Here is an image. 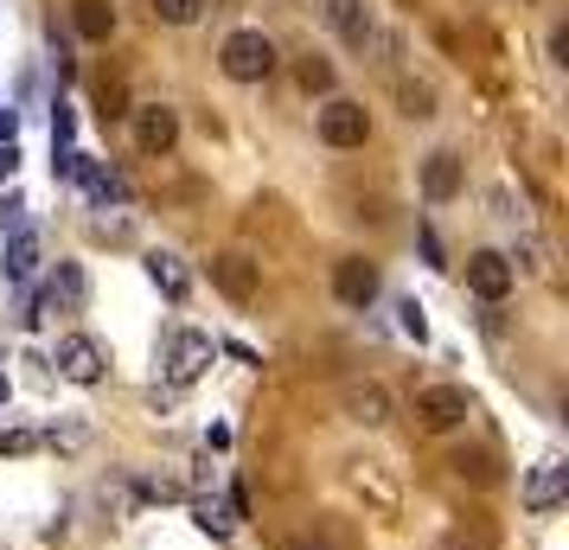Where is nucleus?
Wrapping results in <instances>:
<instances>
[{"label": "nucleus", "mask_w": 569, "mask_h": 550, "mask_svg": "<svg viewBox=\"0 0 569 550\" xmlns=\"http://www.w3.org/2000/svg\"><path fill=\"white\" fill-rule=\"evenodd\" d=\"M218 64H224V78L231 83H262L276 71V39L257 27H237L224 46H218Z\"/></svg>", "instance_id": "obj_1"}, {"label": "nucleus", "mask_w": 569, "mask_h": 550, "mask_svg": "<svg viewBox=\"0 0 569 550\" xmlns=\"http://www.w3.org/2000/svg\"><path fill=\"white\" fill-rule=\"evenodd\" d=\"M211 289L231 294L237 308H250V301H257V289H262V269L243 257V250H218V257H211Z\"/></svg>", "instance_id": "obj_4"}, {"label": "nucleus", "mask_w": 569, "mask_h": 550, "mask_svg": "<svg viewBox=\"0 0 569 550\" xmlns=\"http://www.w3.org/2000/svg\"><path fill=\"white\" fill-rule=\"evenodd\" d=\"M83 301H90V276H83V262H58V276H52V289H46V301H39V314H58V308L78 314Z\"/></svg>", "instance_id": "obj_12"}, {"label": "nucleus", "mask_w": 569, "mask_h": 550, "mask_svg": "<svg viewBox=\"0 0 569 550\" xmlns=\"http://www.w3.org/2000/svg\"><path fill=\"white\" fill-rule=\"evenodd\" d=\"M506 262H512V269H531V276H543V269H550V262H543V243H538V237H525V243H518Z\"/></svg>", "instance_id": "obj_24"}, {"label": "nucleus", "mask_w": 569, "mask_h": 550, "mask_svg": "<svg viewBox=\"0 0 569 550\" xmlns=\"http://www.w3.org/2000/svg\"><path fill=\"white\" fill-rule=\"evenodd\" d=\"M0 231H7V237L27 231V199H20V192H7V199H0Z\"/></svg>", "instance_id": "obj_25"}, {"label": "nucleus", "mask_w": 569, "mask_h": 550, "mask_svg": "<svg viewBox=\"0 0 569 550\" xmlns=\"http://www.w3.org/2000/svg\"><path fill=\"white\" fill-rule=\"evenodd\" d=\"M148 7H154L160 27H192V20H206L211 0H148Z\"/></svg>", "instance_id": "obj_20"}, {"label": "nucleus", "mask_w": 569, "mask_h": 550, "mask_svg": "<svg viewBox=\"0 0 569 550\" xmlns=\"http://www.w3.org/2000/svg\"><path fill=\"white\" fill-rule=\"evenodd\" d=\"M71 27H78V39L103 46L109 32H116V7H109V0H78V7H71Z\"/></svg>", "instance_id": "obj_16"}, {"label": "nucleus", "mask_w": 569, "mask_h": 550, "mask_svg": "<svg viewBox=\"0 0 569 550\" xmlns=\"http://www.w3.org/2000/svg\"><path fill=\"white\" fill-rule=\"evenodd\" d=\"M32 448H39L32 429H0V454H32Z\"/></svg>", "instance_id": "obj_26"}, {"label": "nucleus", "mask_w": 569, "mask_h": 550, "mask_svg": "<svg viewBox=\"0 0 569 550\" xmlns=\"http://www.w3.org/2000/svg\"><path fill=\"white\" fill-rule=\"evenodd\" d=\"M32 269H39V237H32V224H27V231L7 237V262H0V276L20 289V282H32Z\"/></svg>", "instance_id": "obj_14"}, {"label": "nucleus", "mask_w": 569, "mask_h": 550, "mask_svg": "<svg viewBox=\"0 0 569 550\" xmlns=\"http://www.w3.org/2000/svg\"><path fill=\"white\" fill-rule=\"evenodd\" d=\"M346 410H352V422L378 429V422H390V397L378 391V384H352V391H346Z\"/></svg>", "instance_id": "obj_17"}, {"label": "nucleus", "mask_w": 569, "mask_h": 550, "mask_svg": "<svg viewBox=\"0 0 569 550\" xmlns=\"http://www.w3.org/2000/svg\"><path fill=\"white\" fill-rule=\"evenodd\" d=\"M422 192H429V199H455V192H461V154H448V148H441V154H429L422 160Z\"/></svg>", "instance_id": "obj_13"}, {"label": "nucleus", "mask_w": 569, "mask_h": 550, "mask_svg": "<svg viewBox=\"0 0 569 550\" xmlns=\"http://www.w3.org/2000/svg\"><path fill=\"white\" fill-rule=\"evenodd\" d=\"M525 512H557V506H563L569 499V468L563 461H538V468L525 473Z\"/></svg>", "instance_id": "obj_10"}, {"label": "nucleus", "mask_w": 569, "mask_h": 550, "mask_svg": "<svg viewBox=\"0 0 569 550\" xmlns=\"http://www.w3.org/2000/svg\"><path fill=\"white\" fill-rule=\"evenodd\" d=\"M0 403H7V378H0Z\"/></svg>", "instance_id": "obj_32"}, {"label": "nucleus", "mask_w": 569, "mask_h": 550, "mask_svg": "<svg viewBox=\"0 0 569 550\" xmlns=\"http://www.w3.org/2000/svg\"><path fill=\"white\" fill-rule=\"evenodd\" d=\"M103 499H109V512H116V519H134V506H141V480L116 473V480L103 487Z\"/></svg>", "instance_id": "obj_21"}, {"label": "nucleus", "mask_w": 569, "mask_h": 550, "mask_svg": "<svg viewBox=\"0 0 569 550\" xmlns=\"http://www.w3.org/2000/svg\"><path fill=\"white\" fill-rule=\"evenodd\" d=\"M467 391L461 384H429V391H416V422L429 429V436H441V429H455V422H467Z\"/></svg>", "instance_id": "obj_6"}, {"label": "nucleus", "mask_w": 569, "mask_h": 550, "mask_svg": "<svg viewBox=\"0 0 569 550\" xmlns=\"http://www.w3.org/2000/svg\"><path fill=\"white\" fill-rule=\"evenodd\" d=\"M397 327H403V340H429V320H422V308H416V301H397Z\"/></svg>", "instance_id": "obj_23"}, {"label": "nucleus", "mask_w": 569, "mask_h": 550, "mask_svg": "<svg viewBox=\"0 0 569 550\" xmlns=\"http://www.w3.org/2000/svg\"><path fill=\"white\" fill-rule=\"evenodd\" d=\"M422 262H429V269H441V237L429 231V224H422Z\"/></svg>", "instance_id": "obj_28"}, {"label": "nucleus", "mask_w": 569, "mask_h": 550, "mask_svg": "<svg viewBox=\"0 0 569 550\" xmlns=\"http://www.w3.org/2000/svg\"><path fill=\"white\" fill-rule=\"evenodd\" d=\"M211 352H218L211 333H173V346H167V378H173V384H192V378L211 366Z\"/></svg>", "instance_id": "obj_11"}, {"label": "nucleus", "mask_w": 569, "mask_h": 550, "mask_svg": "<svg viewBox=\"0 0 569 550\" xmlns=\"http://www.w3.org/2000/svg\"><path fill=\"white\" fill-rule=\"evenodd\" d=\"M148 276H154V289L167 294V301H186V289H192V276L180 269V257H167V250L148 257Z\"/></svg>", "instance_id": "obj_19"}, {"label": "nucleus", "mask_w": 569, "mask_h": 550, "mask_svg": "<svg viewBox=\"0 0 569 550\" xmlns=\"http://www.w3.org/2000/svg\"><path fill=\"white\" fill-rule=\"evenodd\" d=\"M295 78H301V90H333V64H327V58H301V71H295Z\"/></svg>", "instance_id": "obj_22"}, {"label": "nucleus", "mask_w": 569, "mask_h": 550, "mask_svg": "<svg viewBox=\"0 0 569 550\" xmlns=\"http://www.w3.org/2000/svg\"><path fill=\"white\" fill-rule=\"evenodd\" d=\"M295 550H320V544H308V538H301V544H295Z\"/></svg>", "instance_id": "obj_31"}, {"label": "nucleus", "mask_w": 569, "mask_h": 550, "mask_svg": "<svg viewBox=\"0 0 569 550\" xmlns=\"http://www.w3.org/2000/svg\"><path fill=\"white\" fill-rule=\"evenodd\" d=\"M13 167H20V148H13V141H7V148H0V186L13 180Z\"/></svg>", "instance_id": "obj_29"}, {"label": "nucleus", "mask_w": 569, "mask_h": 550, "mask_svg": "<svg viewBox=\"0 0 569 550\" xmlns=\"http://www.w3.org/2000/svg\"><path fill=\"white\" fill-rule=\"evenodd\" d=\"M320 141L327 148H365L371 141V109L352 103V97H333V103L320 109Z\"/></svg>", "instance_id": "obj_2"}, {"label": "nucleus", "mask_w": 569, "mask_h": 550, "mask_svg": "<svg viewBox=\"0 0 569 550\" xmlns=\"http://www.w3.org/2000/svg\"><path fill=\"white\" fill-rule=\"evenodd\" d=\"M103 346L90 340V333H64V340H58V378H64V384H83V391H90V384H103Z\"/></svg>", "instance_id": "obj_3"}, {"label": "nucleus", "mask_w": 569, "mask_h": 550, "mask_svg": "<svg viewBox=\"0 0 569 550\" xmlns=\"http://www.w3.org/2000/svg\"><path fill=\"white\" fill-rule=\"evenodd\" d=\"M550 58H557V64H569V32L563 27L550 32Z\"/></svg>", "instance_id": "obj_30"}, {"label": "nucleus", "mask_w": 569, "mask_h": 550, "mask_svg": "<svg viewBox=\"0 0 569 550\" xmlns=\"http://www.w3.org/2000/svg\"><path fill=\"white\" fill-rule=\"evenodd\" d=\"M173 141H180V116L167 103L134 109V148H141V154H173Z\"/></svg>", "instance_id": "obj_9"}, {"label": "nucleus", "mask_w": 569, "mask_h": 550, "mask_svg": "<svg viewBox=\"0 0 569 550\" xmlns=\"http://www.w3.org/2000/svg\"><path fill=\"white\" fill-rule=\"evenodd\" d=\"M71 180H78L83 192L97 199V206H116V199H129V186H122V173H109V167H97L90 154L78 160V173H71Z\"/></svg>", "instance_id": "obj_15"}, {"label": "nucleus", "mask_w": 569, "mask_h": 550, "mask_svg": "<svg viewBox=\"0 0 569 550\" xmlns=\"http://www.w3.org/2000/svg\"><path fill=\"white\" fill-rule=\"evenodd\" d=\"M512 282H518V269L499 257V250H473V257H467V289L480 294L487 308H499V301L512 294Z\"/></svg>", "instance_id": "obj_7"}, {"label": "nucleus", "mask_w": 569, "mask_h": 550, "mask_svg": "<svg viewBox=\"0 0 569 550\" xmlns=\"http://www.w3.org/2000/svg\"><path fill=\"white\" fill-rule=\"evenodd\" d=\"M320 20H327L333 39L339 46H352V52L378 46V27H371V7H365V0H320Z\"/></svg>", "instance_id": "obj_5"}, {"label": "nucleus", "mask_w": 569, "mask_h": 550, "mask_svg": "<svg viewBox=\"0 0 569 550\" xmlns=\"http://www.w3.org/2000/svg\"><path fill=\"white\" fill-rule=\"evenodd\" d=\"M403 116H410V122H422V116H436V109H429V90H403Z\"/></svg>", "instance_id": "obj_27"}, {"label": "nucleus", "mask_w": 569, "mask_h": 550, "mask_svg": "<svg viewBox=\"0 0 569 550\" xmlns=\"http://www.w3.org/2000/svg\"><path fill=\"white\" fill-rule=\"evenodd\" d=\"M333 294L352 308V314H365V308L378 301V269H371L365 257H339L333 262Z\"/></svg>", "instance_id": "obj_8"}, {"label": "nucleus", "mask_w": 569, "mask_h": 550, "mask_svg": "<svg viewBox=\"0 0 569 550\" xmlns=\"http://www.w3.org/2000/svg\"><path fill=\"white\" fill-rule=\"evenodd\" d=\"M192 524H199V531H211V538H231V531H237L231 499H211V493H199V499H192Z\"/></svg>", "instance_id": "obj_18"}]
</instances>
